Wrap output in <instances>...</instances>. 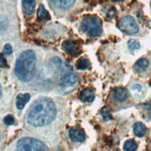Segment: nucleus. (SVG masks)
<instances>
[{
	"label": "nucleus",
	"instance_id": "f257e3e1",
	"mask_svg": "<svg viewBox=\"0 0 151 151\" xmlns=\"http://www.w3.org/2000/svg\"><path fill=\"white\" fill-rule=\"evenodd\" d=\"M56 114L54 103L50 99L40 98L30 106L27 114V121L33 126H43L52 122Z\"/></svg>",
	"mask_w": 151,
	"mask_h": 151
},
{
	"label": "nucleus",
	"instance_id": "f03ea898",
	"mask_svg": "<svg viewBox=\"0 0 151 151\" xmlns=\"http://www.w3.org/2000/svg\"><path fill=\"white\" fill-rule=\"evenodd\" d=\"M36 55L34 51H24L18 58L15 72L17 77L23 82H28L33 77L35 70Z\"/></svg>",
	"mask_w": 151,
	"mask_h": 151
},
{
	"label": "nucleus",
	"instance_id": "7ed1b4c3",
	"mask_svg": "<svg viewBox=\"0 0 151 151\" xmlns=\"http://www.w3.org/2000/svg\"><path fill=\"white\" fill-rule=\"evenodd\" d=\"M81 28L84 32L91 37H98L102 33V22L96 15H88L82 20Z\"/></svg>",
	"mask_w": 151,
	"mask_h": 151
},
{
	"label": "nucleus",
	"instance_id": "20e7f679",
	"mask_svg": "<svg viewBox=\"0 0 151 151\" xmlns=\"http://www.w3.org/2000/svg\"><path fill=\"white\" fill-rule=\"evenodd\" d=\"M17 149L18 150H48L46 145L41 141L29 137H24L19 139L17 144Z\"/></svg>",
	"mask_w": 151,
	"mask_h": 151
},
{
	"label": "nucleus",
	"instance_id": "39448f33",
	"mask_svg": "<svg viewBox=\"0 0 151 151\" xmlns=\"http://www.w3.org/2000/svg\"><path fill=\"white\" fill-rule=\"evenodd\" d=\"M118 27L123 33L134 35L139 32V27L134 18L130 15L122 17L118 22Z\"/></svg>",
	"mask_w": 151,
	"mask_h": 151
},
{
	"label": "nucleus",
	"instance_id": "423d86ee",
	"mask_svg": "<svg viewBox=\"0 0 151 151\" xmlns=\"http://www.w3.org/2000/svg\"><path fill=\"white\" fill-rule=\"evenodd\" d=\"M77 76L72 70H67L62 76L60 80V87L63 88H67L72 87L77 81Z\"/></svg>",
	"mask_w": 151,
	"mask_h": 151
},
{
	"label": "nucleus",
	"instance_id": "0eeeda50",
	"mask_svg": "<svg viewBox=\"0 0 151 151\" xmlns=\"http://www.w3.org/2000/svg\"><path fill=\"white\" fill-rule=\"evenodd\" d=\"M69 137L74 142H82L85 140L86 134L84 130L78 127H72L69 130Z\"/></svg>",
	"mask_w": 151,
	"mask_h": 151
},
{
	"label": "nucleus",
	"instance_id": "6e6552de",
	"mask_svg": "<svg viewBox=\"0 0 151 151\" xmlns=\"http://www.w3.org/2000/svg\"><path fill=\"white\" fill-rule=\"evenodd\" d=\"M63 50L68 54L73 55L76 54L78 50V45L76 42L72 40H66L62 44Z\"/></svg>",
	"mask_w": 151,
	"mask_h": 151
},
{
	"label": "nucleus",
	"instance_id": "1a4fd4ad",
	"mask_svg": "<svg viewBox=\"0 0 151 151\" xmlns=\"http://www.w3.org/2000/svg\"><path fill=\"white\" fill-rule=\"evenodd\" d=\"M95 98L94 92L93 90L87 88L84 89L80 93V99L83 102H91Z\"/></svg>",
	"mask_w": 151,
	"mask_h": 151
},
{
	"label": "nucleus",
	"instance_id": "9d476101",
	"mask_svg": "<svg viewBox=\"0 0 151 151\" xmlns=\"http://www.w3.org/2000/svg\"><path fill=\"white\" fill-rule=\"evenodd\" d=\"M114 98L118 102H123L127 98V91L123 87H117L114 90Z\"/></svg>",
	"mask_w": 151,
	"mask_h": 151
},
{
	"label": "nucleus",
	"instance_id": "9b49d317",
	"mask_svg": "<svg viewBox=\"0 0 151 151\" xmlns=\"http://www.w3.org/2000/svg\"><path fill=\"white\" fill-rule=\"evenodd\" d=\"M22 9L25 14L28 15L32 14L35 7V0H22Z\"/></svg>",
	"mask_w": 151,
	"mask_h": 151
},
{
	"label": "nucleus",
	"instance_id": "f8f14e48",
	"mask_svg": "<svg viewBox=\"0 0 151 151\" xmlns=\"http://www.w3.org/2000/svg\"><path fill=\"white\" fill-rule=\"evenodd\" d=\"M30 99L29 94H19L16 98V106L19 110L22 109Z\"/></svg>",
	"mask_w": 151,
	"mask_h": 151
},
{
	"label": "nucleus",
	"instance_id": "ddd939ff",
	"mask_svg": "<svg viewBox=\"0 0 151 151\" xmlns=\"http://www.w3.org/2000/svg\"><path fill=\"white\" fill-rule=\"evenodd\" d=\"M133 133L138 137H143L146 132V126L142 122H136L133 125Z\"/></svg>",
	"mask_w": 151,
	"mask_h": 151
},
{
	"label": "nucleus",
	"instance_id": "4468645a",
	"mask_svg": "<svg viewBox=\"0 0 151 151\" xmlns=\"http://www.w3.org/2000/svg\"><path fill=\"white\" fill-rule=\"evenodd\" d=\"M52 4L57 8L65 9L71 7L76 0H51Z\"/></svg>",
	"mask_w": 151,
	"mask_h": 151
},
{
	"label": "nucleus",
	"instance_id": "2eb2a0df",
	"mask_svg": "<svg viewBox=\"0 0 151 151\" xmlns=\"http://www.w3.org/2000/svg\"><path fill=\"white\" fill-rule=\"evenodd\" d=\"M51 18L49 12L43 5H41L37 11V19L40 21H47Z\"/></svg>",
	"mask_w": 151,
	"mask_h": 151
},
{
	"label": "nucleus",
	"instance_id": "dca6fc26",
	"mask_svg": "<svg viewBox=\"0 0 151 151\" xmlns=\"http://www.w3.org/2000/svg\"><path fill=\"white\" fill-rule=\"evenodd\" d=\"M149 63L147 60L145 58H141L139 59L134 65V68L136 70L139 71H145L148 67Z\"/></svg>",
	"mask_w": 151,
	"mask_h": 151
},
{
	"label": "nucleus",
	"instance_id": "f3484780",
	"mask_svg": "<svg viewBox=\"0 0 151 151\" xmlns=\"http://www.w3.org/2000/svg\"><path fill=\"white\" fill-rule=\"evenodd\" d=\"M90 65V63L88 59L86 58H81L77 61L76 66L78 70H83L88 68Z\"/></svg>",
	"mask_w": 151,
	"mask_h": 151
},
{
	"label": "nucleus",
	"instance_id": "a211bd4d",
	"mask_svg": "<svg viewBox=\"0 0 151 151\" xmlns=\"http://www.w3.org/2000/svg\"><path fill=\"white\" fill-rule=\"evenodd\" d=\"M100 114L102 116L103 120L107 122L111 119V113L107 107H103L100 110Z\"/></svg>",
	"mask_w": 151,
	"mask_h": 151
},
{
	"label": "nucleus",
	"instance_id": "6ab92c4d",
	"mask_svg": "<svg viewBox=\"0 0 151 151\" xmlns=\"http://www.w3.org/2000/svg\"><path fill=\"white\" fill-rule=\"evenodd\" d=\"M137 148V143L133 140H129L123 145V149L125 150H136Z\"/></svg>",
	"mask_w": 151,
	"mask_h": 151
},
{
	"label": "nucleus",
	"instance_id": "aec40b11",
	"mask_svg": "<svg viewBox=\"0 0 151 151\" xmlns=\"http://www.w3.org/2000/svg\"><path fill=\"white\" fill-rule=\"evenodd\" d=\"M127 46L130 50L134 51L140 48V43L135 39H130L127 42Z\"/></svg>",
	"mask_w": 151,
	"mask_h": 151
},
{
	"label": "nucleus",
	"instance_id": "412c9836",
	"mask_svg": "<svg viewBox=\"0 0 151 151\" xmlns=\"http://www.w3.org/2000/svg\"><path fill=\"white\" fill-rule=\"evenodd\" d=\"M14 122H15V119H14V116L11 114L7 115L4 119V123L6 125H8V126L12 125L14 123Z\"/></svg>",
	"mask_w": 151,
	"mask_h": 151
},
{
	"label": "nucleus",
	"instance_id": "4be33fe9",
	"mask_svg": "<svg viewBox=\"0 0 151 151\" xmlns=\"http://www.w3.org/2000/svg\"><path fill=\"white\" fill-rule=\"evenodd\" d=\"M0 67L3 68L9 67L7 61L2 54H0Z\"/></svg>",
	"mask_w": 151,
	"mask_h": 151
},
{
	"label": "nucleus",
	"instance_id": "5701e85b",
	"mask_svg": "<svg viewBox=\"0 0 151 151\" xmlns=\"http://www.w3.org/2000/svg\"><path fill=\"white\" fill-rule=\"evenodd\" d=\"M115 14H116V10L113 6L109 8V9H107L106 12V15L109 18H113L115 16Z\"/></svg>",
	"mask_w": 151,
	"mask_h": 151
},
{
	"label": "nucleus",
	"instance_id": "b1692460",
	"mask_svg": "<svg viewBox=\"0 0 151 151\" xmlns=\"http://www.w3.org/2000/svg\"><path fill=\"white\" fill-rule=\"evenodd\" d=\"M132 91L135 94H139L142 91V87L140 84H135L132 87Z\"/></svg>",
	"mask_w": 151,
	"mask_h": 151
},
{
	"label": "nucleus",
	"instance_id": "393cba45",
	"mask_svg": "<svg viewBox=\"0 0 151 151\" xmlns=\"http://www.w3.org/2000/svg\"><path fill=\"white\" fill-rule=\"evenodd\" d=\"M3 51L5 54H6L7 55H10L12 52V49L11 46L9 44H5V45L4 46Z\"/></svg>",
	"mask_w": 151,
	"mask_h": 151
},
{
	"label": "nucleus",
	"instance_id": "a878e982",
	"mask_svg": "<svg viewBox=\"0 0 151 151\" xmlns=\"http://www.w3.org/2000/svg\"><path fill=\"white\" fill-rule=\"evenodd\" d=\"M1 97V86H0V99Z\"/></svg>",
	"mask_w": 151,
	"mask_h": 151
}]
</instances>
